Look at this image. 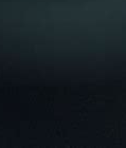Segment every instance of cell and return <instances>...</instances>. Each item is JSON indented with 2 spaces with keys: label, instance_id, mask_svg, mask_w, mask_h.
<instances>
[]
</instances>
